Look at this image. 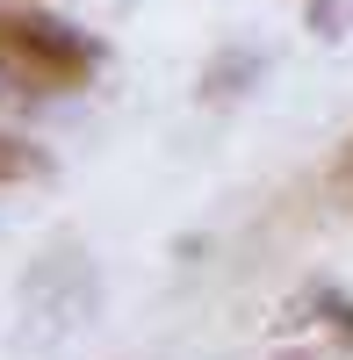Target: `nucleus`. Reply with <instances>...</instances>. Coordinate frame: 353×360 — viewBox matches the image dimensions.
Segmentation results:
<instances>
[{"mask_svg":"<svg viewBox=\"0 0 353 360\" xmlns=\"http://www.w3.org/2000/svg\"><path fill=\"white\" fill-rule=\"evenodd\" d=\"M94 310H101L94 259L79 245H58V252H44L29 266L22 288H15V346L22 353H51V346H65L79 324H94Z\"/></svg>","mask_w":353,"mask_h":360,"instance_id":"f257e3e1","label":"nucleus"},{"mask_svg":"<svg viewBox=\"0 0 353 360\" xmlns=\"http://www.w3.org/2000/svg\"><path fill=\"white\" fill-rule=\"evenodd\" d=\"M94 65H101V44L86 29L58 22L44 8H0V72L44 86V94H72V86L94 79Z\"/></svg>","mask_w":353,"mask_h":360,"instance_id":"f03ea898","label":"nucleus"},{"mask_svg":"<svg viewBox=\"0 0 353 360\" xmlns=\"http://www.w3.org/2000/svg\"><path fill=\"white\" fill-rule=\"evenodd\" d=\"M51 173V159L37 152V144H22V137H0V180H37Z\"/></svg>","mask_w":353,"mask_h":360,"instance_id":"7ed1b4c3","label":"nucleus"},{"mask_svg":"<svg viewBox=\"0 0 353 360\" xmlns=\"http://www.w3.org/2000/svg\"><path fill=\"white\" fill-rule=\"evenodd\" d=\"M238 79H252V58H224V65L202 79V94H210V101H231V94H238Z\"/></svg>","mask_w":353,"mask_h":360,"instance_id":"20e7f679","label":"nucleus"},{"mask_svg":"<svg viewBox=\"0 0 353 360\" xmlns=\"http://www.w3.org/2000/svg\"><path fill=\"white\" fill-rule=\"evenodd\" d=\"M325 188H332L339 202H353V137L339 144V159H332V173H325Z\"/></svg>","mask_w":353,"mask_h":360,"instance_id":"39448f33","label":"nucleus"},{"mask_svg":"<svg viewBox=\"0 0 353 360\" xmlns=\"http://www.w3.org/2000/svg\"><path fill=\"white\" fill-rule=\"evenodd\" d=\"M274 360H317V353H274Z\"/></svg>","mask_w":353,"mask_h":360,"instance_id":"423d86ee","label":"nucleus"}]
</instances>
